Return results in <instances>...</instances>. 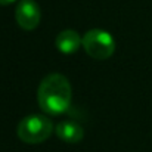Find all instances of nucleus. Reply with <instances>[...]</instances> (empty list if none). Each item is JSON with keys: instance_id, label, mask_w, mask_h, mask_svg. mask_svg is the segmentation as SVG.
<instances>
[{"instance_id": "f257e3e1", "label": "nucleus", "mask_w": 152, "mask_h": 152, "mask_svg": "<svg viewBox=\"0 0 152 152\" xmlns=\"http://www.w3.org/2000/svg\"><path fill=\"white\" fill-rule=\"evenodd\" d=\"M72 101V89L62 74L46 75L37 89V102L48 115H61L68 111Z\"/></svg>"}, {"instance_id": "f03ea898", "label": "nucleus", "mask_w": 152, "mask_h": 152, "mask_svg": "<svg viewBox=\"0 0 152 152\" xmlns=\"http://www.w3.org/2000/svg\"><path fill=\"white\" fill-rule=\"evenodd\" d=\"M52 132H53V123L48 115L42 114H30L24 117L16 127L18 137L24 143L30 145L46 142L50 137Z\"/></svg>"}, {"instance_id": "7ed1b4c3", "label": "nucleus", "mask_w": 152, "mask_h": 152, "mask_svg": "<svg viewBox=\"0 0 152 152\" xmlns=\"http://www.w3.org/2000/svg\"><path fill=\"white\" fill-rule=\"evenodd\" d=\"M83 49L90 58L103 61L114 55L115 40L108 31L101 28H93L83 36Z\"/></svg>"}, {"instance_id": "20e7f679", "label": "nucleus", "mask_w": 152, "mask_h": 152, "mask_svg": "<svg viewBox=\"0 0 152 152\" xmlns=\"http://www.w3.org/2000/svg\"><path fill=\"white\" fill-rule=\"evenodd\" d=\"M15 19L25 31H33L39 27L42 19L40 6L36 0H19L15 9Z\"/></svg>"}, {"instance_id": "39448f33", "label": "nucleus", "mask_w": 152, "mask_h": 152, "mask_svg": "<svg viewBox=\"0 0 152 152\" xmlns=\"http://www.w3.org/2000/svg\"><path fill=\"white\" fill-rule=\"evenodd\" d=\"M56 49L64 55H72L83 46V37L78 36L75 30H64L56 36Z\"/></svg>"}, {"instance_id": "423d86ee", "label": "nucleus", "mask_w": 152, "mask_h": 152, "mask_svg": "<svg viewBox=\"0 0 152 152\" xmlns=\"http://www.w3.org/2000/svg\"><path fill=\"white\" fill-rule=\"evenodd\" d=\"M55 132H56V136L62 142H66V143H78L84 137V129L77 121H71V120L61 121L56 126Z\"/></svg>"}, {"instance_id": "0eeeda50", "label": "nucleus", "mask_w": 152, "mask_h": 152, "mask_svg": "<svg viewBox=\"0 0 152 152\" xmlns=\"http://www.w3.org/2000/svg\"><path fill=\"white\" fill-rule=\"evenodd\" d=\"M13 1H16V0H0V4H1V6H6V4H10V3H13Z\"/></svg>"}]
</instances>
